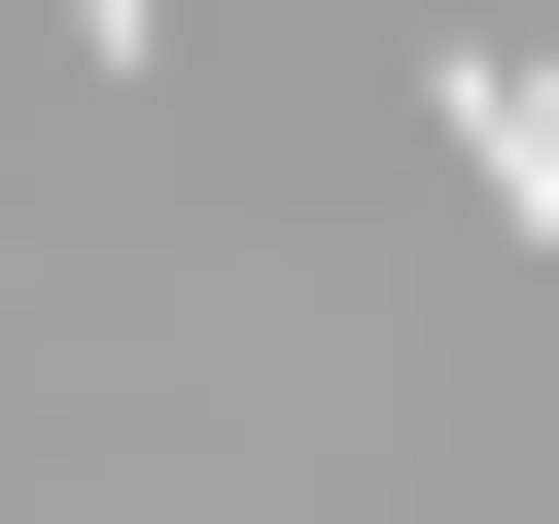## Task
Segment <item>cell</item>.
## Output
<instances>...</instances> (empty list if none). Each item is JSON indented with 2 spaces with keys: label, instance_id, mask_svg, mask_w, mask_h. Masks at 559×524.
<instances>
[{
  "label": "cell",
  "instance_id": "6da1fadb",
  "mask_svg": "<svg viewBox=\"0 0 559 524\" xmlns=\"http://www.w3.org/2000/svg\"><path fill=\"white\" fill-rule=\"evenodd\" d=\"M419 105H454V175H489V210H524V245H559V70H524V35H454V70H419Z\"/></svg>",
  "mask_w": 559,
  "mask_h": 524
},
{
  "label": "cell",
  "instance_id": "7a4b0ae2",
  "mask_svg": "<svg viewBox=\"0 0 559 524\" xmlns=\"http://www.w3.org/2000/svg\"><path fill=\"white\" fill-rule=\"evenodd\" d=\"M70 35H105V70H140V35H175V0H70Z\"/></svg>",
  "mask_w": 559,
  "mask_h": 524
}]
</instances>
